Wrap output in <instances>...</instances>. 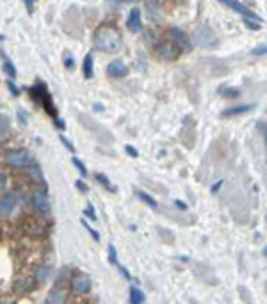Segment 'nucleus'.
<instances>
[{
    "label": "nucleus",
    "mask_w": 267,
    "mask_h": 304,
    "mask_svg": "<svg viewBox=\"0 0 267 304\" xmlns=\"http://www.w3.org/2000/svg\"><path fill=\"white\" fill-rule=\"evenodd\" d=\"M95 111H103V105L101 103H95Z\"/></svg>",
    "instance_id": "39"
},
{
    "label": "nucleus",
    "mask_w": 267,
    "mask_h": 304,
    "mask_svg": "<svg viewBox=\"0 0 267 304\" xmlns=\"http://www.w3.org/2000/svg\"><path fill=\"white\" fill-rule=\"evenodd\" d=\"M95 180L98 181V183H100L103 189H107L109 192H116V187L112 185L111 180H109V178H107L103 173H95Z\"/></svg>",
    "instance_id": "19"
},
{
    "label": "nucleus",
    "mask_w": 267,
    "mask_h": 304,
    "mask_svg": "<svg viewBox=\"0 0 267 304\" xmlns=\"http://www.w3.org/2000/svg\"><path fill=\"white\" fill-rule=\"evenodd\" d=\"M192 36H194V41H196L200 47L207 48V50H210V48H214L216 45H217L216 32H214L212 29H210V27H207V25L198 27Z\"/></svg>",
    "instance_id": "5"
},
{
    "label": "nucleus",
    "mask_w": 267,
    "mask_h": 304,
    "mask_svg": "<svg viewBox=\"0 0 267 304\" xmlns=\"http://www.w3.org/2000/svg\"><path fill=\"white\" fill-rule=\"evenodd\" d=\"M16 207V194L15 192H7L0 197V217H9Z\"/></svg>",
    "instance_id": "11"
},
{
    "label": "nucleus",
    "mask_w": 267,
    "mask_h": 304,
    "mask_svg": "<svg viewBox=\"0 0 267 304\" xmlns=\"http://www.w3.org/2000/svg\"><path fill=\"white\" fill-rule=\"evenodd\" d=\"M64 301H66V290H64V287L59 283V285H55V287L50 290V293L47 295V304H64Z\"/></svg>",
    "instance_id": "13"
},
{
    "label": "nucleus",
    "mask_w": 267,
    "mask_h": 304,
    "mask_svg": "<svg viewBox=\"0 0 267 304\" xmlns=\"http://www.w3.org/2000/svg\"><path fill=\"white\" fill-rule=\"evenodd\" d=\"M0 304H4V303H0Z\"/></svg>",
    "instance_id": "41"
},
{
    "label": "nucleus",
    "mask_w": 267,
    "mask_h": 304,
    "mask_svg": "<svg viewBox=\"0 0 267 304\" xmlns=\"http://www.w3.org/2000/svg\"><path fill=\"white\" fill-rule=\"evenodd\" d=\"M253 103H246V105H235V107H230L226 111H223L221 116L223 117H234V116H239V114H246V112L253 111Z\"/></svg>",
    "instance_id": "16"
},
{
    "label": "nucleus",
    "mask_w": 267,
    "mask_h": 304,
    "mask_svg": "<svg viewBox=\"0 0 267 304\" xmlns=\"http://www.w3.org/2000/svg\"><path fill=\"white\" fill-rule=\"evenodd\" d=\"M64 66H66L68 69H73L75 68V57H73V55L66 53V57H64Z\"/></svg>",
    "instance_id": "29"
},
{
    "label": "nucleus",
    "mask_w": 267,
    "mask_h": 304,
    "mask_svg": "<svg viewBox=\"0 0 267 304\" xmlns=\"http://www.w3.org/2000/svg\"><path fill=\"white\" fill-rule=\"evenodd\" d=\"M7 87H9V93L13 96H20V89H18L15 84H13V80H9V82H7Z\"/></svg>",
    "instance_id": "30"
},
{
    "label": "nucleus",
    "mask_w": 267,
    "mask_h": 304,
    "mask_svg": "<svg viewBox=\"0 0 267 304\" xmlns=\"http://www.w3.org/2000/svg\"><path fill=\"white\" fill-rule=\"evenodd\" d=\"M82 226H84V228L87 229V231H89V235L93 237V240H96V242H100V233H98L96 229L91 228L89 223H85V219H82Z\"/></svg>",
    "instance_id": "24"
},
{
    "label": "nucleus",
    "mask_w": 267,
    "mask_h": 304,
    "mask_svg": "<svg viewBox=\"0 0 267 304\" xmlns=\"http://www.w3.org/2000/svg\"><path fill=\"white\" fill-rule=\"evenodd\" d=\"M125 153H127L128 157H132V159H137L139 157V151L134 148L132 144H127V146H125Z\"/></svg>",
    "instance_id": "28"
},
{
    "label": "nucleus",
    "mask_w": 267,
    "mask_h": 304,
    "mask_svg": "<svg viewBox=\"0 0 267 304\" xmlns=\"http://www.w3.org/2000/svg\"><path fill=\"white\" fill-rule=\"evenodd\" d=\"M171 39H173V43H175L176 47H178V50H185V52H189L192 48V41L191 37L187 36L185 32L182 31V29H178V27H171Z\"/></svg>",
    "instance_id": "7"
},
{
    "label": "nucleus",
    "mask_w": 267,
    "mask_h": 304,
    "mask_svg": "<svg viewBox=\"0 0 267 304\" xmlns=\"http://www.w3.org/2000/svg\"><path fill=\"white\" fill-rule=\"evenodd\" d=\"M53 123H55V127L61 128V130H64V127H66V125H64V121L61 119V117H55V119H53Z\"/></svg>",
    "instance_id": "34"
},
{
    "label": "nucleus",
    "mask_w": 267,
    "mask_h": 304,
    "mask_svg": "<svg viewBox=\"0 0 267 304\" xmlns=\"http://www.w3.org/2000/svg\"><path fill=\"white\" fill-rule=\"evenodd\" d=\"M5 183H7V176H5L4 173H0V191L5 187Z\"/></svg>",
    "instance_id": "35"
},
{
    "label": "nucleus",
    "mask_w": 267,
    "mask_h": 304,
    "mask_svg": "<svg viewBox=\"0 0 267 304\" xmlns=\"http://www.w3.org/2000/svg\"><path fill=\"white\" fill-rule=\"evenodd\" d=\"M84 215H87V217H89L91 221H98V219H96V213H95V210H93V205H91V203H87V207L84 208Z\"/></svg>",
    "instance_id": "27"
},
{
    "label": "nucleus",
    "mask_w": 267,
    "mask_h": 304,
    "mask_svg": "<svg viewBox=\"0 0 267 304\" xmlns=\"http://www.w3.org/2000/svg\"><path fill=\"white\" fill-rule=\"evenodd\" d=\"M141 21H143V18H141V9H139L137 5H135V7H132V9H130V13H128V16H127L128 31L137 32L139 29H141Z\"/></svg>",
    "instance_id": "14"
},
{
    "label": "nucleus",
    "mask_w": 267,
    "mask_h": 304,
    "mask_svg": "<svg viewBox=\"0 0 267 304\" xmlns=\"http://www.w3.org/2000/svg\"><path fill=\"white\" fill-rule=\"evenodd\" d=\"M223 4L228 5V7H232V9H235V11H239L240 15L246 16V20H255L256 23L260 21V16L256 15V13H253L251 9H248V7H246L244 4H240V2H235V0H223Z\"/></svg>",
    "instance_id": "12"
},
{
    "label": "nucleus",
    "mask_w": 267,
    "mask_h": 304,
    "mask_svg": "<svg viewBox=\"0 0 267 304\" xmlns=\"http://www.w3.org/2000/svg\"><path fill=\"white\" fill-rule=\"evenodd\" d=\"M93 45H95L100 52H105V53L119 52L123 48V36L116 25L103 23V25L96 27L95 34H93Z\"/></svg>",
    "instance_id": "1"
},
{
    "label": "nucleus",
    "mask_w": 267,
    "mask_h": 304,
    "mask_svg": "<svg viewBox=\"0 0 267 304\" xmlns=\"http://www.w3.org/2000/svg\"><path fill=\"white\" fill-rule=\"evenodd\" d=\"M128 297H130V304H143L144 303V293H143V290L137 287H130Z\"/></svg>",
    "instance_id": "17"
},
{
    "label": "nucleus",
    "mask_w": 267,
    "mask_h": 304,
    "mask_svg": "<svg viewBox=\"0 0 267 304\" xmlns=\"http://www.w3.org/2000/svg\"><path fill=\"white\" fill-rule=\"evenodd\" d=\"M155 53H157L162 61H175V59L180 55V50H178V47H176L171 39H164V41H160L159 45L155 47Z\"/></svg>",
    "instance_id": "6"
},
{
    "label": "nucleus",
    "mask_w": 267,
    "mask_h": 304,
    "mask_svg": "<svg viewBox=\"0 0 267 304\" xmlns=\"http://www.w3.org/2000/svg\"><path fill=\"white\" fill-rule=\"evenodd\" d=\"M4 162L11 167H31L34 165V155L29 149H7L4 153Z\"/></svg>",
    "instance_id": "3"
},
{
    "label": "nucleus",
    "mask_w": 267,
    "mask_h": 304,
    "mask_svg": "<svg viewBox=\"0 0 267 304\" xmlns=\"http://www.w3.org/2000/svg\"><path fill=\"white\" fill-rule=\"evenodd\" d=\"M75 187H77V189H79L80 192H84V194H85V192H89V187L85 185V183L82 180H77V181H75Z\"/></svg>",
    "instance_id": "31"
},
{
    "label": "nucleus",
    "mask_w": 267,
    "mask_h": 304,
    "mask_svg": "<svg viewBox=\"0 0 267 304\" xmlns=\"http://www.w3.org/2000/svg\"><path fill=\"white\" fill-rule=\"evenodd\" d=\"M71 164L79 169V173H80V176L82 178H87V169H85V165H84V162L79 159V157H71Z\"/></svg>",
    "instance_id": "22"
},
{
    "label": "nucleus",
    "mask_w": 267,
    "mask_h": 304,
    "mask_svg": "<svg viewBox=\"0 0 267 304\" xmlns=\"http://www.w3.org/2000/svg\"><path fill=\"white\" fill-rule=\"evenodd\" d=\"M48 272H50V267H41V269L37 271V274H36V279H37V281H45V279H47V276H48Z\"/></svg>",
    "instance_id": "25"
},
{
    "label": "nucleus",
    "mask_w": 267,
    "mask_h": 304,
    "mask_svg": "<svg viewBox=\"0 0 267 304\" xmlns=\"http://www.w3.org/2000/svg\"><path fill=\"white\" fill-rule=\"evenodd\" d=\"M246 27H250V29H253V31H258L260 29V23H256V21H251V20H244Z\"/></svg>",
    "instance_id": "33"
},
{
    "label": "nucleus",
    "mask_w": 267,
    "mask_h": 304,
    "mask_svg": "<svg viewBox=\"0 0 267 304\" xmlns=\"http://www.w3.org/2000/svg\"><path fill=\"white\" fill-rule=\"evenodd\" d=\"M18 116H20V121L23 123V125H25L27 123V114L23 111H18Z\"/></svg>",
    "instance_id": "38"
},
{
    "label": "nucleus",
    "mask_w": 267,
    "mask_h": 304,
    "mask_svg": "<svg viewBox=\"0 0 267 304\" xmlns=\"http://www.w3.org/2000/svg\"><path fill=\"white\" fill-rule=\"evenodd\" d=\"M135 194H137V197H139V199H141V201H143V203H146V205H148L150 208H157V207H159V203L155 201V197H151V196H150L148 192L137 191V192H135Z\"/></svg>",
    "instance_id": "21"
},
{
    "label": "nucleus",
    "mask_w": 267,
    "mask_h": 304,
    "mask_svg": "<svg viewBox=\"0 0 267 304\" xmlns=\"http://www.w3.org/2000/svg\"><path fill=\"white\" fill-rule=\"evenodd\" d=\"M109 261H111L112 265H119V261H117V255H116V247H114V244H109Z\"/></svg>",
    "instance_id": "23"
},
{
    "label": "nucleus",
    "mask_w": 267,
    "mask_h": 304,
    "mask_svg": "<svg viewBox=\"0 0 267 304\" xmlns=\"http://www.w3.org/2000/svg\"><path fill=\"white\" fill-rule=\"evenodd\" d=\"M175 205L178 208H180V210H187V203H184V201H180V199H176L175 201Z\"/></svg>",
    "instance_id": "37"
},
{
    "label": "nucleus",
    "mask_w": 267,
    "mask_h": 304,
    "mask_svg": "<svg viewBox=\"0 0 267 304\" xmlns=\"http://www.w3.org/2000/svg\"><path fill=\"white\" fill-rule=\"evenodd\" d=\"M11 130V119L5 114H0V137H5Z\"/></svg>",
    "instance_id": "20"
},
{
    "label": "nucleus",
    "mask_w": 267,
    "mask_h": 304,
    "mask_svg": "<svg viewBox=\"0 0 267 304\" xmlns=\"http://www.w3.org/2000/svg\"><path fill=\"white\" fill-rule=\"evenodd\" d=\"M31 201H32V205H34V208L39 210L41 213L50 212V199H48L47 192L41 191V189H36V191L32 192Z\"/></svg>",
    "instance_id": "8"
},
{
    "label": "nucleus",
    "mask_w": 267,
    "mask_h": 304,
    "mask_svg": "<svg viewBox=\"0 0 267 304\" xmlns=\"http://www.w3.org/2000/svg\"><path fill=\"white\" fill-rule=\"evenodd\" d=\"M105 71L111 79H123V77H127V73H128V66L123 63L121 59H114V61H111V63L107 64Z\"/></svg>",
    "instance_id": "9"
},
{
    "label": "nucleus",
    "mask_w": 267,
    "mask_h": 304,
    "mask_svg": "<svg viewBox=\"0 0 267 304\" xmlns=\"http://www.w3.org/2000/svg\"><path fill=\"white\" fill-rule=\"evenodd\" d=\"M91 290V277L87 274H77L71 279V292L87 293Z\"/></svg>",
    "instance_id": "10"
},
{
    "label": "nucleus",
    "mask_w": 267,
    "mask_h": 304,
    "mask_svg": "<svg viewBox=\"0 0 267 304\" xmlns=\"http://www.w3.org/2000/svg\"><path fill=\"white\" fill-rule=\"evenodd\" d=\"M77 117H79V121H80V125L87 130V132H91L93 135H95L100 143H112V135L109 133V130H107L105 127H101L100 123L98 121H95L93 117H89V116H85V114H82V112H79L77 114Z\"/></svg>",
    "instance_id": "4"
},
{
    "label": "nucleus",
    "mask_w": 267,
    "mask_h": 304,
    "mask_svg": "<svg viewBox=\"0 0 267 304\" xmlns=\"http://www.w3.org/2000/svg\"><path fill=\"white\" fill-rule=\"evenodd\" d=\"M59 139H61V143L64 144V148L68 149V151H71V153H75V146H73V143H69L68 139L64 137L63 133H59Z\"/></svg>",
    "instance_id": "26"
},
{
    "label": "nucleus",
    "mask_w": 267,
    "mask_h": 304,
    "mask_svg": "<svg viewBox=\"0 0 267 304\" xmlns=\"http://www.w3.org/2000/svg\"><path fill=\"white\" fill-rule=\"evenodd\" d=\"M2 57H4V64H2V68H4V71L7 73V77H9L11 80L16 79V68H15V64H13V61H11L5 53H2Z\"/></svg>",
    "instance_id": "18"
},
{
    "label": "nucleus",
    "mask_w": 267,
    "mask_h": 304,
    "mask_svg": "<svg viewBox=\"0 0 267 304\" xmlns=\"http://www.w3.org/2000/svg\"><path fill=\"white\" fill-rule=\"evenodd\" d=\"M29 95H31L32 100L36 101V103H39V105H41L43 109L53 117V119L57 117V111H55V107H53L52 96H50V93L47 91V85L41 84V82L36 85H32L31 89H29Z\"/></svg>",
    "instance_id": "2"
},
{
    "label": "nucleus",
    "mask_w": 267,
    "mask_h": 304,
    "mask_svg": "<svg viewBox=\"0 0 267 304\" xmlns=\"http://www.w3.org/2000/svg\"><path fill=\"white\" fill-rule=\"evenodd\" d=\"M260 53H267V45H262V47L251 50V55H260Z\"/></svg>",
    "instance_id": "32"
},
{
    "label": "nucleus",
    "mask_w": 267,
    "mask_h": 304,
    "mask_svg": "<svg viewBox=\"0 0 267 304\" xmlns=\"http://www.w3.org/2000/svg\"><path fill=\"white\" fill-rule=\"evenodd\" d=\"M82 73L87 80L95 77V59H93V53H85L84 61H82Z\"/></svg>",
    "instance_id": "15"
},
{
    "label": "nucleus",
    "mask_w": 267,
    "mask_h": 304,
    "mask_svg": "<svg viewBox=\"0 0 267 304\" xmlns=\"http://www.w3.org/2000/svg\"><path fill=\"white\" fill-rule=\"evenodd\" d=\"M34 4H36V2H34V0H27V2H25V5H27V11H29V13H32V11H34Z\"/></svg>",
    "instance_id": "36"
},
{
    "label": "nucleus",
    "mask_w": 267,
    "mask_h": 304,
    "mask_svg": "<svg viewBox=\"0 0 267 304\" xmlns=\"http://www.w3.org/2000/svg\"><path fill=\"white\" fill-rule=\"evenodd\" d=\"M266 256H267V249H266Z\"/></svg>",
    "instance_id": "40"
}]
</instances>
